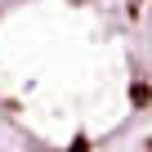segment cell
<instances>
[{
  "label": "cell",
  "instance_id": "7a4b0ae2",
  "mask_svg": "<svg viewBox=\"0 0 152 152\" xmlns=\"http://www.w3.org/2000/svg\"><path fill=\"white\" fill-rule=\"evenodd\" d=\"M134 9H139V31H143L148 58H152V0H134Z\"/></svg>",
  "mask_w": 152,
  "mask_h": 152
},
{
  "label": "cell",
  "instance_id": "6da1fadb",
  "mask_svg": "<svg viewBox=\"0 0 152 152\" xmlns=\"http://www.w3.org/2000/svg\"><path fill=\"white\" fill-rule=\"evenodd\" d=\"M0 125L31 152H134L152 134L134 0H5Z\"/></svg>",
  "mask_w": 152,
  "mask_h": 152
},
{
  "label": "cell",
  "instance_id": "5b68a950",
  "mask_svg": "<svg viewBox=\"0 0 152 152\" xmlns=\"http://www.w3.org/2000/svg\"><path fill=\"white\" fill-rule=\"evenodd\" d=\"M0 5H5V0H0Z\"/></svg>",
  "mask_w": 152,
  "mask_h": 152
},
{
  "label": "cell",
  "instance_id": "3957f363",
  "mask_svg": "<svg viewBox=\"0 0 152 152\" xmlns=\"http://www.w3.org/2000/svg\"><path fill=\"white\" fill-rule=\"evenodd\" d=\"M0 152H31V148H27V143H18L5 125H0Z\"/></svg>",
  "mask_w": 152,
  "mask_h": 152
},
{
  "label": "cell",
  "instance_id": "277c9868",
  "mask_svg": "<svg viewBox=\"0 0 152 152\" xmlns=\"http://www.w3.org/2000/svg\"><path fill=\"white\" fill-rule=\"evenodd\" d=\"M134 152H152V134H148V139H143V143H139Z\"/></svg>",
  "mask_w": 152,
  "mask_h": 152
}]
</instances>
